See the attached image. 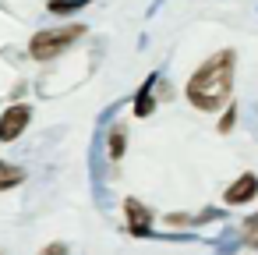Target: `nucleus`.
<instances>
[{
	"label": "nucleus",
	"instance_id": "1",
	"mask_svg": "<svg viewBox=\"0 0 258 255\" xmlns=\"http://www.w3.org/2000/svg\"><path fill=\"white\" fill-rule=\"evenodd\" d=\"M233 68H237V54L233 50H219L212 54L184 85V96L195 110L202 114H216L226 99H230V89H233Z\"/></svg>",
	"mask_w": 258,
	"mask_h": 255
},
{
	"label": "nucleus",
	"instance_id": "2",
	"mask_svg": "<svg viewBox=\"0 0 258 255\" xmlns=\"http://www.w3.org/2000/svg\"><path fill=\"white\" fill-rule=\"evenodd\" d=\"M120 107L124 103L117 99L106 110H99L96 131H92V142H89V184H92V202H96L99 213L113 209V195H110V184H106V177H110V170H106V128L113 124V117H117Z\"/></svg>",
	"mask_w": 258,
	"mask_h": 255
},
{
	"label": "nucleus",
	"instance_id": "3",
	"mask_svg": "<svg viewBox=\"0 0 258 255\" xmlns=\"http://www.w3.org/2000/svg\"><path fill=\"white\" fill-rule=\"evenodd\" d=\"M85 32H89V29H85V25H78V22L60 25V29H43V32H36V36L29 39V57H32V61H39V64L57 61V57H60L68 46H75Z\"/></svg>",
	"mask_w": 258,
	"mask_h": 255
},
{
	"label": "nucleus",
	"instance_id": "4",
	"mask_svg": "<svg viewBox=\"0 0 258 255\" xmlns=\"http://www.w3.org/2000/svg\"><path fill=\"white\" fill-rule=\"evenodd\" d=\"M29 121H32V107L29 103H11L4 114H0V142H18L22 135H25V128H29Z\"/></svg>",
	"mask_w": 258,
	"mask_h": 255
},
{
	"label": "nucleus",
	"instance_id": "5",
	"mask_svg": "<svg viewBox=\"0 0 258 255\" xmlns=\"http://www.w3.org/2000/svg\"><path fill=\"white\" fill-rule=\"evenodd\" d=\"M124 216H127V234L135 237H152V209L138 198H124Z\"/></svg>",
	"mask_w": 258,
	"mask_h": 255
},
{
	"label": "nucleus",
	"instance_id": "6",
	"mask_svg": "<svg viewBox=\"0 0 258 255\" xmlns=\"http://www.w3.org/2000/svg\"><path fill=\"white\" fill-rule=\"evenodd\" d=\"M159 75H163V71H152V75L142 82V89L135 92V117H152V110H156V85H159Z\"/></svg>",
	"mask_w": 258,
	"mask_h": 255
},
{
	"label": "nucleus",
	"instance_id": "7",
	"mask_svg": "<svg viewBox=\"0 0 258 255\" xmlns=\"http://www.w3.org/2000/svg\"><path fill=\"white\" fill-rule=\"evenodd\" d=\"M254 195H258V177H254V174H240V177L226 188L223 202H226V206H240V202H251Z\"/></svg>",
	"mask_w": 258,
	"mask_h": 255
},
{
	"label": "nucleus",
	"instance_id": "8",
	"mask_svg": "<svg viewBox=\"0 0 258 255\" xmlns=\"http://www.w3.org/2000/svg\"><path fill=\"white\" fill-rule=\"evenodd\" d=\"M124 149H127V131L120 124H110L106 128V156L117 163V160H124Z\"/></svg>",
	"mask_w": 258,
	"mask_h": 255
},
{
	"label": "nucleus",
	"instance_id": "9",
	"mask_svg": "<svg viewBox=\"0 0 258 255\" xmlns=\"http://www.w3.org/2000/svg\"><path fill=\"white\" fill-rule=\"evenodd\" d=\"M25 181V167L11 163V160H0V191H11Z\"/></svg>",
	"mask_w": 258,
	"mask_h": 255
},
{
	"label": "nucleus",
	"instance_id": "10",
	"mask_svg": "<svg viewBox=\"0 0 258 255\" xmlns=\"http://www.w3.org/2000/svg\"><path fill=\"white\" fill-rule=\"evenodd\" d=\"M240 244H244V234H237V227H230V230L216 241V251H219V255H226V251H237Z\"/></svg>",
	"mask_w": 258,
	"mask_h": 255
},
{
	"label": "nucleus",
	"instance_id": "11",
	"mask_svg": "<svg viewBox=\"0 0 258 255\" xmlns=\"http://www.w3.org/2000/svg\"><path fill=\"white\" fill-rule=\"evenodd\" d=\"M85 4H92V0H50V11H53V15H75V11H82Z\"/></svg>",
	"mask_w": 258,
	"mask_h": 255
},
{
	"label": "nucleus",
	"instance_id": "12",
	"mask_svg": "<svg viewBox=\"0 0 258 255\" xmlns=\"http://www.w3.org/2000/svg\"><path fill=\"white\" fill-rule=\"evenodd\" d=\"M209 220H223V209H209V206H205V209H198L187 223H209Z\"/></svg>",
	"mask_w": 258,
	"mask_h": 255
},
{
	"label": "nucleus",
	"instance_id": "13",
	"mask_svg": "<svg viewBox=\"0 0 258 255\" xmlns=\"http://www.w3.org/2000/svg\"><path fill=\"white\" fill-rule=\"evenodd\" d=\"M244 230H247V234H244V241H251V244L258 248V213L244 220Z\"/></svg>",
	"mask_w": 258,
	"mask_h": 255
},
{
	"label": "nucleus",
	"instance_id": "14",
	"mask_svg": "<svg viewBox=\"0 0 258 255\" xmlns=\"http://www.w3.org/2000/svg\"><path fill=\"white\" fill-rule=\"evenodd\" d=\"M233 124H237V107H230V110L223 114V121H219V131H223V135H230V131H233Z\"/></svg>",
	"mask_w": 258,
	"mask_h": 255
},
{
	"label": "nucleus",
	"instance_id": "15",
	"mask_svg": "<svg viewBox=\"0 0 258 255\" xmlns=\"http://www.w3.org/2000/svg\"><path fill=\"white\" fill-rule=\"evenodd\" d=\"M39 255H71V251H68V244H64V241H53V244H46Z\"/></svg>",
	"mask_w": 258,
	"mask_h": 255
},
{
	"label": "nucleus",
	"instance_id": "16",
	"mask_svg": "<svg viewBox=\"0 0 258 255\" xmlns=\"http://www.w3.org/2000/svg\"><path fill=\"white\" fill-rule=\"evenodd\" d=\"M251 114H254V117H258V103H251ZM251 131H254V135H258V121H251Z\"/></svg>",
	"mask_w": 258,
	"mask_h": 255
},
{
	"label": "nucleus",
	"instance_id": "17",
	"mask_svg": "<svg viewBox=\"0 0 258 255\" xmlns=\"http://www.w3.org/2000/svg\"><path fill=\"white\" fill-rule=\"evenodd\" d=\"M0 255H4V251H0Z\"/></svg>",
	"mask_w": 258,
	"mask_h": 255
}]
</instances>
